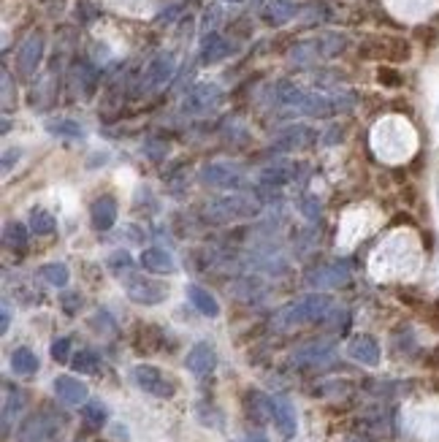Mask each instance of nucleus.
<instances>
[{
  "mask_svg": "<svg viewBox=\"0 0 439 442\" xmlns=\"http://www.w3.org/2000/svg\"><path fill=\"white\" fill-rule=\"evenodd\" d=\"M334 301L328 296H307V299L296 301L290 307H285L280 315H277V329H290V326H301L307 320H317V318H326L328 309H331Z\"/></svg>",
  "mask_w": 439,
  "mask_h": 442,
  "instance_id": "nucleus-1",
  "label": "nucleus"
},
{
  "mask_svg": "<svg viewBox=\"0 0 439 442\" xmlns=\"http://www.w3.org/2000/svg\"><path fill=\"white\" fill-rule=\"evenodd\" d=\"M120 280L125 285V293L130 296V301L136 304H144V307H152V304H160V301L168 296V285L158 283L152 277H144V274H136V271H125L120 274Z\"/></svg>",
  "mask_w": 439,
  "mask_h": 442,
  "instance_id": "nucleus-2",
  "label": "nucleus"
},
{
  "mask_svg": "<svg viewBox=\"0 0 439 442\" xmlns=\"http://www.w3.org/2000/svg\"><path fill=\"white\" fill-rule=\"evenodd\" d=\"M133 380H136V386L141 391H147V393H152V396H158V399H171L176 393V386L158 369V367H152V364H139L136 369H133Z\"/></svg>",
  "mask_w": 439,
  "mask_h": 442,
  "instance_id": "nucleus-3",
  "label": "nucleus"
},
{
  "mask_svg": "<svg viewBox=\"0 0 439 442\" xmlns=\"http://www.w3.org/2000/svg\"><path fill=\"white\" fill-rule=\"evenodd\" d=\"M54 393H57V399H60L63 405H68V407H79L87 402V386H85L82 380L70 377V374H60V377L54 380Z\"/></svg>",
  "mask_w": 439,
  "mask_h": 442,
  "instance_id": "nucleus-4",
  "label": "nucleus"
},
{
  "mask_svg": "<svg viewBox=\"0 0 439 442\" xmlns=\"http://www.w3.org/2000/svg\"><path fill=\"white\" fill-rule=\"evenodd\" d=\"M57 431V421L49 415H33L27 424L19 429L17 442H49Z\"/></svg>",
  "mask_w": 439,
  "mask_h": 442,
  "instance_id": "nucleus-5",
  "label": "nucleus"
},
{
  "mask_svg": "<svg viewBox=\"0 0 439 442\" xmlns=\"http://www.w3.org/2000/svg\"><path fill=\"white\" fill-rule=\"evenodd\" d=\"M185 367L198 374V377H204V374H211L214 367H217V353H214V348H211L209 342H198L193 350L187 353L185 358Z\"/></svg>",
  "mask_w": 439,
  "mask_h": 442,
  "instance_id": "nucleus-6",
  "label": "nucleus"
},
{
  "mask_svg": "<svg viewBox=\"0 0 439 442\" xmlns=\"http://www.w3.org/2000/svg\"><path fill=\"white\" fill-rule=\"evenodd\" d=\"M347 353H350L352 361H361V364H366V367H377V364H380V345H377L374 336H366V334L352 336L350 345H347Z\"/></svg>",
  "mask_w": 439,
  "mask_h": 442,
  "instance_id": "nucleus-7",
  "label": "nucleus"
},
{
  "mask_svg": "<svg viewBox=\"0 0 439 442\" xmlns=\"http://www.w3.org/2000/svg\"><path fill=\"white\" fill-rule=\"evenodd\" d=\"M141 266L147 269V271H152V274H174L176 271V264L174 258H171V252H166V250L160 247H149L141 252Z\"/></svg>",
  "mask_w": 439,
  "mask_h": 442,
  "instance_id": "nucleus-8",
  "label": "nucleus"
},
{
  "mask_svg": "<svg viewBox=\"0 0 439 442\" xmlns=\"http://www.w3.org/2000/svg\"><path fill=\"white\" fill-rule=\"evenodd\" d=\"M271 412H274V424L280 426V431L285 437L296 434V410L285 396H274L271 399Z\"/></svg>",
  "mask_w": 439,
  "mask_h": 442,
  "instance_id": "nucleus-9",
  "label": "nucleus"
},
{
  "mask_svg": "<svg viewBox=\"0 0 439 442\" xmlns=\"http://www.w3.org/2000/svg\"><path fill=\"white\" fill-rule=\"evenodd\" d=\"M133 345L144 355L158 353L160 345H163V334H160V329H155L152 323H141L139 329H136V336H133Z\"/></svg>",
  "mask_w": 439,
  "mask_h": 442,
  "instance_id": "nucleus-10",
  "label": "nucleus"
},
{
  "mask_svg": "<svg viewBox=\"0 0 439 442\" xmlns=\"http://www.w3.org/2000/svg\"><path fill=\"white\" fill-rule=\"evenodd\" d=\"M187 299H190V304H193L201 315H206V318H217L220 315L217 299L211 296L209 290H204L201 285H187Z\"/></svg>",
  "mask_w": 439,
  "mask_h": 442,
  "instance_id": "nucleus-11",
  "label": "nucleus"
},
{
  "mask_svg": "<svg viewBox=\"0 0 439 442\" xmlns=\"http://www.w3.org/2000/svg\"><path fill=\"white\" fill-rule=\"evenodd\" d=\"M114 220H117V204H114V198H98L95 204H92V223H95V228L98 231H109L114 226Z\"/></svg>",
  "mask_w": 439,
  "mask_h": 442,
  "instance_id": "nucleus-12",
  "label": "nucleus"
},
{
  "mask_svg": "<svg viewBox=\"0 0 439 442\" xmlns=\"http://www.w3.org/2000/svg\"><path fill=\"white\" fill-rule=\"evenodd\" d=\"M11 369L14 374L19 377H30L38 372V355L30 350V348H17L14 353H11Z\"/></svg>",
  "mask_w": 439,
  "mask_h": 442,
  "instance_id": "nucleus-13",
  "label": "nucleus"
},
{
  "mask_svg": "<svg viewBox=\"0 0 439 442\" xmlns=\"http://www.w3.org/2000/svg\"><path fill=\"white\" fill-rule=\"evenodd\" d=\"M412 57V47L407 38L385 36V60L388 63H407Z\"/></svg>",
  "mask_w": 439,
  "mask_h": 442,
  "instance_id": "nucleus-14",
  "label": "nucleus"
},
{
  "mask_svg": "<svg viewBox=\"0 0 439 442\" xmlns=\"http://www.w3.org/2000/svg\"><path fill=\"white\" fill-rule=\"evenodd\" d=\"M38 274L44 277V283L54 285V288H66L68 285V269L63 264H44L38 269Z\"/></svg>",
  "mask_w": 439,
  "mask_h": 442,
  "instance_id": "nucleus-15",
  "label": "nucleus"
},
{
  "mask_svg": "<svg viewBox=\"0 0 439 442\" xmlns=\"http://www.w3.org/2000/svg\"><path fill=\"white\" fill-rule=\"evenodd\" d=\"M347 280V269L342 266H331V269H320V271H315V277H312V285H317V288H326V285H342Z\"/></svg>",
  "mask_w": 439,
  "mask_h": 442,
  "instance_id": "nucleus-16",
  "label": "nucleus"
},
{
  "mask_svg": "<svg viewBox=\"0 0 439 442\" xmlns=\"http://www.w3.org/2000/svg\"><path fill=\"white\" fill-rule=\"evenodd\" d=\"M204 179L211 182V185H217V188H230V185L239 182V177H236L230 168H225V166H209V168L204 171Z\"/></svg>",
  "mask_w": 439,
  "mask_h": 442,
  "instance_id": "nucleus-17",
  "label": "nucleus"
},
{
  "mask_svg": "<svg viewBox=\"0 0 439 442\" xmlns=\"http://www.w3.org/2000/svg\"><path fill=\"white\" fill-rule=\"evenodd\" d=\"M73 369L82 372V374H95V372L101 369V358L92 353V350H79V353L73 355Z\"/></svg>",
  "mask_w": 439,
  "mask_h": 442,
  "instance_id": "nucleus-18",
  "label": "nucleus"
},
{
  "mask_svg": "<svg viewBox=\"0 0 439 442\" xmlns=\"http://www.w3.org/2000/svg\"><path fill=\"white\" fill-rule=\"evenodd\" d=\"M30 228H33L35 233H41V236L52 233L54 231L52 212H47V209H33V212H30Z\"/></svg>",
  "mask_w": 439,
  "mask_h": 442,
  "instance_id": "nucleus-19",
  "label": "nucleus"
},
{
  "mask_svg": "<svg viewBox=\"0 0 439 442\" xmlns=\"http://www.w3.org/2000/svg\"><path fill=\"white\" fill-rule=\"evenodd\" d=\"M82 418L87 421L89 426H104L106 424V407L101 402H85L82 405Z\"/></svg>",
  "mask_w": 439,
  "mask_h": 442,
  "instance_id": "nucleus-20",
  "label": "nucleus"
},
{
  "mask_svg": "<svg viewBox=\"0 0 439 442\" xmlns=\"http://www.w3.org/2000/svg\"><path fill=\"white\" fill-rule=\"evenodd\" d=\"M377 82L388 90H399L404 85V76L396 71L393 66H380V68H377Z\"/></svg>",
  "mask_w": 439,
  "mask_h": 442,
  "instance_id": "nucleus-21",
  "label": "nucleus"
},
{
  "mask_svg": "<svg viewBox=\"0 0 439 442\" xmlns=\"http://www.w3.org/2000/svg\"><path fill=\"white\" fill-rule=\"evenodd\" d=\"M415 41H421L423 49H434L439 44V30L428 27V25H421V27H415Z\"/></svg>",
  "mask_w": 439,
  "mask_h": 442,
  "instance_id": "nucleus-22",
  "label": "nucleus"
},
{
  "mask_svg": "<svg viewBox=\"0 0 439 442\" xmlns=\"http://www.w3.org/2000/svg\"><path fill=\"white\" fill-rule=\"evenodd\" d=\"M52 358L57 364H68L70 361V339L68 336H60V339H54L52 342Z\"/></svg>",
  "mask_w": 439,
  "mask_h": 442,
  "instance_id": "nucleus-23",
  "label": "nucleus"
},
{
  "mask_svg": "<svg viewBox=\"0 0 439 442\" xmlns=\"http://www.w3.org/2000/svg\"><path fill=\"white\" fill-rule=\"evenodd\" d=\"M6 239H8V245L25 247V245H27V231H25V226L14 223V226H8V228H6Z\"/></svg>",
  "mask_w": 439,
  "mask_h": 442,
  "instance_id": "nucleus-24",
  "label": "nucleus"
},
{
  "mask_svg": "<svg viewBox=\"0 0 439 442\" xmlns=\"http://www.w3.org/2000/svg\"><path fill=\"white\" fill-rule=\"evenodd\" d=\"M130 264H133V261H130V255H128V252H123V250H120V252H114V255L109 258V266H111L114 271H120V274H123V269L128 271V269H130Z\"/></svg>",
  "mask_w": 439,
  "mask_h": 442,
  "instance_id": "nucleus-25",
  "label": "nucleus"
},
{
  "mask_svg": "<svg viewBox=\"0 0 439 442\" xmlns=\"http://www.w3.org/2000/svg\"><path fill=\"white\" fill-rule=\"evenodd\" d=\"M60 301H63V309H66L68 315H73V312L82 307V296H79V293H63Z\"/></svg>",
  "mask_w": 439,
  "mask_h": 442,
  "instance_id": "nucleus-26",
  "label": "nucleus"
},
{
  "mask_svg": "<svg viewBox=\"0 0 439 442\" xmlns=\"http://www.w3.org/2000/svg\"><path fill=\"white\" fill-rule=\"evenodd\" d=\"M426 323H428V329L431 331H437L439 334V299L426 309Z\"/></svg>",
  "mask_w": 439,
  "mask_h": 442,
  "instance_id": "nucleus-27",
  "label": "nucleus"
},
{
  "mask_svg": "<svg viewBox=\"0 0 439 442\" xmlns=\"http://www.w3.org/2000/svg\"><path fill=\"white\" fill-rule=\"evenodd\" d=\"M426 369L439 372V345L437 348H431V353L426 355Z\"/></svg>",
  "mask_w": 439,
  "mask_h": 442,
  "instance_id": "nucleus-28",
  "label": "nucleus"
},
{
  "mask_svg": "<svg viewBox=\"0 0 439 442\" xmlns=\"http://www.w3.org/2000/svg\"><path fill=\"white\" fill-rule=\"evenodd\" d=\"M52 130L54 133H63V136H79V128H73V125H60V128L54 125Z\"/></svg>",
  "mask_w": 439,
  "mask_h": 442,
  "instance_id": "nucleus-29",
  "label": "nucleus"
},
{
  "mask_svg": "<svg viewBox=\"0 0 439 442\" xmlns=\"http://www.w3.org/2000/svg\"><path fill=\"white\" fill-rule=\"evenodd\" d=\"M245 442H268V437H266L264 431H249L245 437Z\"/></svg>",
  "mask_w": 439,
  "mask_h": 442,
  "instance_id": "nucleus-30",
  "label": "nucleus"
},
{
  "mask_svg": "<svg viewBox=\"0 0 439 442\" xmlns=\"http://www.w3.org/2000/svg\"><path fill=\"white\" fill-rule=\"evenodd\" d=\"M8 323H11V309H8V304H3V326H0V329H3V334L8 331Z\"/></svg>",
  "mask_w": 439,
  "mask_h": 442,
  "instance_id": "nucleus-31",
  "label": "nucleus"
},
{
  "mask_svg": "<svg viewBox=\"0 0 439 442\" xmlns=\"http://www.w3.org/2000/svg\"><path fill=\"white\" fill-rule=\"evenodd\" d=\"M293 41V36H282L280 41H277V52H285V47Z\"/></svg>",
  "mask_w": 439,
  "mask_h": 442,
  "instance_id": "nucleus-32",
  "label": "nucleus"
},
{
  "mask_svg": "<svg viewBox=\"0 0 439 442\" xmlns=\"http://www.w3.org/2000/svg\"><path fill=\"white\" fill-rule=\"evenodd\" d=\"M434 388H437V391H439V377H437V383H434Z\"/></svg>",
  "mask_w": 439,
  "mask_h": 442,
  "instance_id": "nucleus-33",
  "label": "nucleus"
}]
</instances>
